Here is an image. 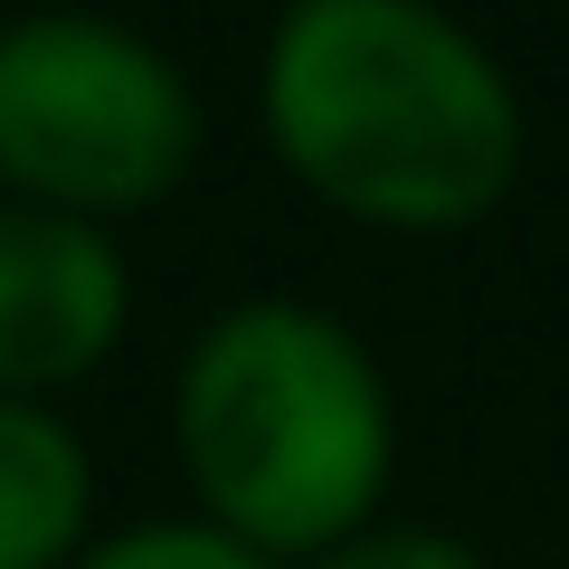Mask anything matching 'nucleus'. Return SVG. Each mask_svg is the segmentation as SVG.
I'll use <instances>...</instances> for the list:
<instances>
[{
    "label": "nucleus",
    "mask_w": 569,
    "mask_h": 569,
    "mask_svg": "<svg viewBox=\"0 0 569 569\" xmlns=\"http://www.w3.org/2000/svg\"><path fill=\"white\" fill-rule=\"evenodd\" d=\"M133 332V257L114 228L0 200V399L86 389Z\"/></svg>",
    "instance_id": "obj_4"
},
{
    "label": "nucleus",
    "mask_w": 569,
    "mask_h": 569,
    "mask_svg": "<svg viewBox=\"0 0 569 569\" xmlns=\"http://www.w3.org/2000/svg\"><path fill=\"white\" fill-rule=\"evenodd\" d=\"M305 569H493V560L447 522H399V512H380L370 531L332 541L323 560H305Z\"/></svg>",
    "instance_id": "obj_7"
},
{
    "label": "nucleus",
    "mask_w": 569,
    "mask_h": 569,
    "mask_svg": "<svg viewBox=\"0 0 569 569\" xmlns=\"http://www.w3.org/2000/svg\"><path fill=\"white\" fill-rule=\"evenodd\" d=\"M284 181L370 238H466L522 190V86L437 0H284L257 58Z\"/></svg>",
    "instance_id": "obj_1"
},
{
    "label": "nucleus",
    "mask_w": 569,
    "mask_h": 569,
    "mask_svg": "<svg viewBox=\"0 0 569 569\" xmlns=\"http://www.w3.org/2000/svg\"><path fill=\"white\" fill-rule=\"evenodd\" d=\"M96 541V456L48 399H0V569H77Z\"/></svg>",
    "instance_id": "obj_5"
},
{
    "label": "nucleus",
    "mask_w": 569,
    "mask_h": 569,
    "mask_svg": "<svg viewBox=\"0 0 569 569\" xmlns=\"http://www.w3.org/2000/svg\"><path fill=\"white\" fill-rule=\"evenodd\" d=\"M200 86L114 10L0 20V200L123 228L200 171Z\"/></svg>",
    "instance_id": "obj_3"
},
{
    "label": "nucleus",
    "mask_w": 569,
    "mask_h": 569,
    "mask_svg": "<svg viewBox=\"0 0 569 569\" xmlns=\"http://www.w3.org/2000/svg\"><path fill=\"white\" fill-rule=\"evenodd\" d=\"M20 10H104V0H20Z\"/></svg>",
    "instance_id": "obj_8"
},
{
    "label": "nucleus",
    "mask_w": 569,
    "mask_h": 569,
    "mask_svg": "<svg viewBox=\"0 0 569 569\" xmlns=\"http://www.w3.org/2000/svg\"><path fill=\"white\" fill-rule=\"evenodd\" d=\"M77 569H276V560H257L247 541H228V531H209L200 512H152V522L96 531Z\"/></svg>",
    "instance_id": "obj_6"
},
{
    "label": "nucleus",
    "mask_w": 569,
    "mask_h": 569,
    "mask_svg": "<svg viewBox=\"0 0 569 569\" xmlns=\"http://www.w3.org/2000/svg\"><path fill=\"white\" fill-rule=\"evenodd\" d=\"M171 466L209 531L305 569L389 512L399 389L332 305L238 295L171 370Z\"/></svg>",
    "instance_id": "obj_2"
}]
</instances>
